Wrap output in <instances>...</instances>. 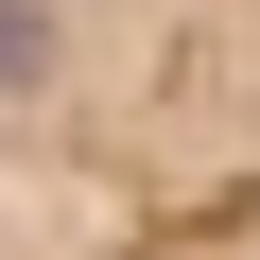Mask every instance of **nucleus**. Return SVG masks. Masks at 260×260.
<instances>
[{
    "mask_svg": "<svg viewBox=\"0 0 260 260\" xmlns=\"http://www.w3.org/2000/svg\"><path fill=\"white\" fill-rule=\"evenodd\" d=\"M0 87H52V18L35 0H0Z\"/></svg>",
    "mask_w": 260,
    "mask_h": 260,
    "instance_id": "nucleus-1",
    "label": "nucleus"
}]
</instances>
